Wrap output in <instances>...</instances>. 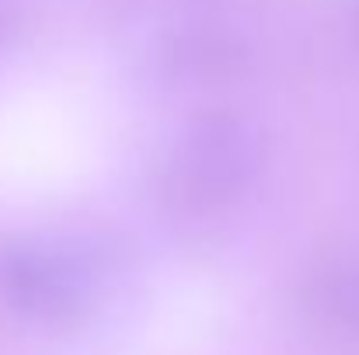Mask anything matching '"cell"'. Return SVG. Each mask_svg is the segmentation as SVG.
Masks as SVG:
<instances>
[{
  "instance_id": "6da1fadb",
  "label": "cell",
  "mask_w": 359,
  "mask_h": 355,
  "mask_svg": "<svg viewBox=\"0 0 359 355\" xmlns=\"http://www.w3.org/2000/svg\"><path fill=\"white\" fill-rule=\"evenodd\" d=\"M262 136L231 116L196 122L164 167V195L178 213H217L238 202L262 171Z\"/></svg>"
},
{
  "instance_id": "7a4b0ae2",
  "label": "cell",
  "mask_w": 359,
  "mask_h": 355,
  "mask_svg": "<svg viewBox=\"0 0 359 355\" xmlns=\"http://www.w3.org/2000/svg\"><path fill=\"white\" fill-rule=\"evenodd\" d=\"M95 289L98 268L77 247L32 240L0 254V293L18 314L32 321H74L91 307Z\"/></svg>"
},
{
  "instance_id": "3957f363",
  "label": "cell",
  "mask_w": 359,
  "mask_h": 355,
  "mask_svg": "<svg viewBox=\"0 0 359 355\" xmlns=\"http://www.w3.org/2000/svg\"><path fill=\"white\" fill-rule=\"evenodd\" d=\"M311 310L321 324L359 338V261L342 258L311 275Z\"/></svg>"
}]
</instances>
